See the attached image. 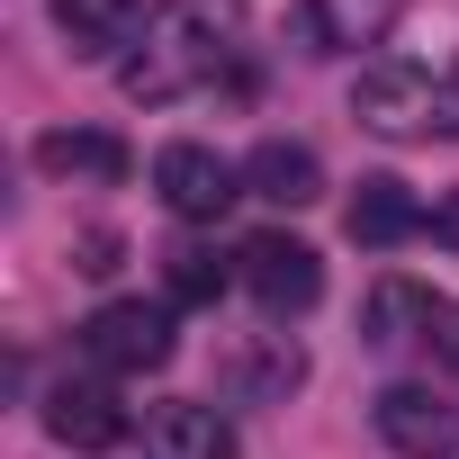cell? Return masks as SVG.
I'll use <instances>...</instances> for the list:
<instances>
[{"instance_id": "1", "label": "cell", "mask_w": 459, "mask_h": 459, "mask_svg": "<svg viewBox=\"0 0 459 459\" xmlns=\"http://www.w3.org/2000/svg\"><path fill=\"white\" fill-rule=\"evenodd\" d=\"M244 19H253L244 0H171V10L144 28V55L117 73V91L144 100V108H162V100L216 82L225 64H235V46H244Z\"/></svg>"}, {"instance_id": "2", "label": "cell", "mask_w": 459, "mask_h": 459, "mask_svg": "<svg viewBox=\"0 0 459 459\" xmlns=\"http://www.w3.org/2000/svg\"><path fill=\"white\" fill-rule=\"evenodd\" d=\"M351 117L387 144H423V135H459V73L432 64H369L351 82Z\"/></svg>"}, {"instance_id": "3", "label": "cell", "mask_w": 459, "mask_h": 459, "mask_svg": "<svg viewBox=\"0 0 459 459\" xmlns=\"http://www.w3.org/2000/svg\"><path fill=\"white\" fill-rule=\"evenodd\" d=\"M235 262H244V289H253V307H262L271 325H289V316H307V307L325 298V262H316V244H298V235H253Z\"/></svg>"}, {"instance_id": "4", "label": "cell", "mask_w": 459, "mask_h": 459, "mask_svg": "<svg viewBox=\"0 0 459 459\" xmlns=\"http://www.w3.org/2000/svg\"><path fill=\"white\" fill-rule=\"evenodd\" d=\"M82 351H91V369H108V378H144V369L171 360V307L117 298V307H100V316L82 325Z\"/></svg>"}, {"instance_id": "5", "label": "cell", "mask_w": 459, "mask_h": 459, "mask_svg": "<svg viewBox=\"0 0 459 459\" xmlns=\"http://www.w3.org/2000/svg\"><path fill=\"white\" fill-rule=\"evenodd\" d=\"M153 189H162V207L171 216H189V225H207V216H225V207H235L244 198V171L235 162H225L216 144H162L153 153Z\"/></svg>"}, {"instance_id": "6", "label": "cell", "mask_w": 459, "mask_h": 459, "mask_svg": "<svg viewBox=\"0 0 459 459\" xmlns=\"http://www.w3.org/2000/svg\"><path fill=\"white\" fill-rule=\"evenodd\" d=\"M369 414L396 459H459V405H441L432 387H387Z\"/></svg>"}, {"instance_id": "7", "label": "cell", "mask_w": 459, "mask_h": 459, "mask_svg": "<svg viewBox=\"0 0 459 459\" xmlns=\"http://www.w3.org/2000/svg\"><path fill=\"white\" fill-rule=\"evenodd\" d=\"M298 387H307L298 333H244L235 351H225V396L235 405H289Z\"/></svg>"}, {"instance_id": "8", "label": "cell", "mask_w": 459, "mask_h": 459, "mask_svg": "<svg viewBox=\"0 0 459 459\" xmlns=\"http://www.w3.org/2000/svg\"><path fill=\"white\" fill-rule=\"evenodd\" d=\"M46 432L64 450H117L126 441V405L100 387V378H55L46 387Z\"/></svg>"}, {"instance_id": "9", "label": "cell", "mask_w": 459, "mask_h": 459, "mask_svg": "<svg viewBox=\"0 0 459 459\" xmlns=\"http://www.w3.org/2000/svg\"><path fill=\"white\" fill-rule=\"evenodd\" d=\"M244 189L271 198V207H316V198H325V162H316V144L262 135V144L244 153Z\"/></svg>"}, {"instance_id": "10", "label": "cell", "mask_w": 459, "mask_h": 459, "mask_svg": "<svg viewBox=\"0 0 459 459\" xmlns=\"http://www.w3.org/2000/svg\"><path fill=\"white\" fill-rule=\"evenodd\" d=\"M396 10H405V0H307V10H298V37H307V55L378 46V37L396 28Z\"/></svg>"}, {"instance_id": "11", "label": "cell", "mask_w": 459, "mask_h": 459, "mask_svg": "<svg viewBox=\"0 0 459 459\" xmlns=\"http://www.w3.org/2000/svg\"><path fill=\"white\" fill-rule=\"evenodd\" d=\"M423 198L405 189V180H387V171H369L360 189H351V207H342V225H351V244H405V235H423Z\"/></svg>"}, {"instance_id": "12", "label": "cell", "mask_w": 459, "mask_h": 459, "mask_svg": "<svg viewBox=\"0 0 459 459\" xmlns=\"http://www.w3.org/2000/svg\"><path fill=\"white\" fill-rule=\"evenodd\" d=\"M37 171L46 180H126V144L108 126H46L37 135Z\"/></svg>"}, {"instance_id": "13", "label": "cell", "mask_w": 459, "mask_h": 459, "mask_svg": "<svg viewBox=\"0 0 459 459\" xmlns=\"http://www.w3.org/2000/svg\"><path fill=\"white\" fill-rule=\"evenodd\" d=\"M432 316H441V298H432L423 280H378V289H369V307H360V342H378V351L423 342V333H432Z\"/></svg>"}, {"instance_id": "14", "label": "cell", "mask_w": 459, "mask_h": 459, "mask_svg": "<svg viewBox=\"0 0 459 459\" xmlns=\"http://www.w3.org/2000/svg\"><path fill=\"white\" fill-rule=\"evenodd\" d=\"M55 28H64V46L82 64H100V55H117L144 28V0H55Z\"/></svg>"}, {"instance_id": "15", "label": "cell", "mask_w": 459, "mask_h": 459, "mask_svg": "<svg viewBox=\"0 0 459 459\" xmlns=\"http://www.w3.org/2000/svg\"><path fill=\"white\" fill-rule=\"evenodd\" d=\"M144 441H153V459H235V423L216 405H162Z\"/></svg>"}, {"instance_id": "16", "label": "cell", "mask_w": 459, "mask_h": 459, "mask_svg": "<svg viewBox=\"0 0 459 459\" xmlns=\"http://www.w3.org/2000/svg\"><path fill=\"white\" fill-rule=\"evenodd\" d=\"M162 280H171V307H207V298L225 289V262H216L207 244H171V253H162Z\"/></svg>"}, {"instance_id": "17", "label": "cell", "mask_w": 459, "mask_h": 459, "mask_svg": "<svg viewBox=\"0 0 459 459\" xmlns=\"http://www.w3.org/2000/svg\"><path fill=\"white\" fill-rule=\"evenodd\" d=\"M117 253H126V235H108V225H82V235H73V271L82 280H108Z\"/></svg>"}, {"instance_id": "18", "label": "cell", "mask_w": 459, "mask_h": 459, "mask_svg": "<svg viewBox=\"0 0 459 459\" xmlns=\"http://www.w3.org/2000/svg\"><path fill=\"white\" fill-rule=\"evenodd\" d=\"M423 342H432V351L459 369V307H450V298H441V316H432V333H423Z\"/></svg>"}, {"instance_id": "19", "label": "cell", "mask_w": 459, "mask_h": 459, "mask_svg": "<svg viewBox=\"0 0 459 459\" xmlns=\"http://www.w3.org/2000/svg\"><path fill=\"white\" fill-rule=\"evenodd\" d=\"M423 225H432V244H450V253H459V189H450V198H432V216H423Z\"/></svg>"}]
</instances>
